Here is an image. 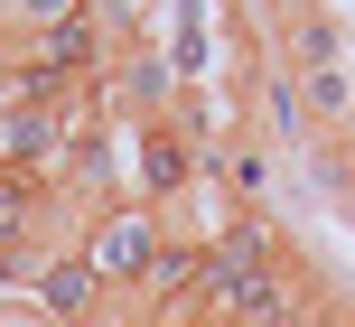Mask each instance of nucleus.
Listing matches in <instances>:
<instances>
[{"instance_id": "obj_1", "label": "nucleus", "mask_w": 355, "mask_h": 327, "mask_svg": "<svg viewBox=\"0 0 355 327\" xmlns=\"http://www.w3.org/2000/svg\"><path fill=\"white\" fill-rule=\"evenodd\" d=\"M159 253H168V224H159V206H141V197H112L103 215H85V262H94V281H103V290H150Z\"/></svg>"}, {"instance_id": "obj_2", "label": "nucleus", "mask_w": 355, "mask_h": 327, "mask_svg": "<svg viewBox=\"0 0 355 327\" xmlns=\"http://www.w3.org/2000/svg\"><path fill=\"white\" fill-rule=\"evenodd\" d=\"M28 309H47V318H66V327H94V309H103V281H94L85 243H66V253H47V262H37Z\"/></svg>"}, {"instance_id": "obj_3", "label": "nucleus", "mask_w": 355, "mask_h": 327, "mask_svg": "<svg viewBox=\"0 0 355 327\" xmlns=\"http://www.w3.org/2000/svg\"><path fill=\"white\" fill-rule=\"evenodd\" d=\"M103 94H112L122 112H141V122H159V112L178 103V75H168L159 47H122V56L103 66Z\"/></svg>"}, {"instance_id": "obj_4", "label": "nucleus", "mask_w": 355, "mask_h": 327, "mask_svg": "<svg viewBox=\"0 0 355 327\" xmlns=\"http://www.w3.org/2000/svg\"><path fill=\"white\" fill-rule=\"evenodd\" d=\"M300 103H309V131H355V66H300Z\"/></svg>"}, {"instance_id": "obj_5", "label": "nucleus", "mask_w": 355, "mask_h": 327, "mask_svg": "<svg viewBox=\"0 0 355 327\" xmlns=\"http://www.w3.org/2000/svg\"><path fill=\"white\" fill-rule=\"evenodd\" d=\"M94 0H0V28H19V37H47V28H66V19H85Z\"/></svg>"}]
</instances>
